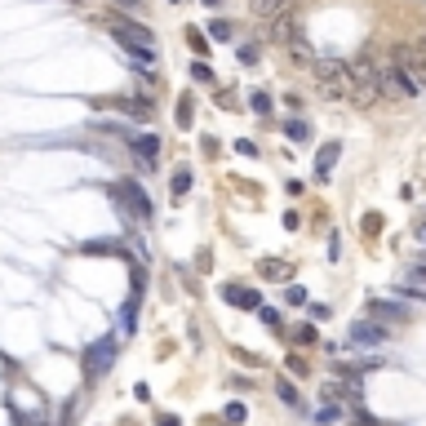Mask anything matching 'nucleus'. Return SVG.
I'll use <instances>...</instances> for the list:
<instances>
[{
  "label": "nucleus",
  "instance_id": "f257e3e1",
  "mask_svg": "<svg viewBox=\"0 0 426 426\" xmlns=\"http://www.w3.org/2000/svg\"><path fill=\"white\" fill-rule=\"evenodd\" d=\"M378 67H382V62L373 58L369 49L347 62V103H355V107H373V103H378V98H382L378 93Z\"/></svg>",
  "mask_w": 426,
  "mask_h": 426
},
{
  "label": "nucleus",
  "instance_id": "f03ea898",
  "mask_svg": "<svg viewBox=\"0 0 426 426\" xmlns=\"http://www.w3.org/2000/svg\"><path fill=\"white\" fill-rule=\"evenodd\" d=\"M103 23H107L111 36H116V45H125L138 62H146V67L156 62V40H151V27H142V23H134V18H125V13H103Z\"/></svg>",
  "mask_w": 426,
  "mask_h": 426
},
{
  "label": "nucleus",
  "instance_id": "7ed1b4c3",
  "mask_svg": "<svg viewBox=\"0 0 426 426\" xmlns=\"http://www.w3.org/2000/svg\"><path fill=\"white\" fill-rule=\"evenodd\" d=\"M378 93L382 98H396V103H408V98H418L422 89H418V80L408 76L396 58H386L382 67H378Z\"/></svg>",
  "mask_w": 426,
  "mask_h": 426
},
{
  "label": "nucleus",
  "instance_id": "20e7f679",
  "mask_svg": "<svg viewBox=\"0 0 426 426\" xmlns=\"http://www.w3.org/2000/svg\"><path fill=\"white\" fill-rule=\"evenodd\" d=\"M311 76H316V85H320L324 98H347V62L342 58H316Z\"/></svg>",
  "mask_w": 426,
  "mask_h": 426
},
{
  "label": "nucleus",
  "instance_id": "39448f33",
  "mask_svg": "<svg viewBox=\"0 0 426 426\" xmlns=\"http://www.w3.org/2000/svg\"><path fill=\"white\" fill-rule=\"evenodd\" d=\"M111 195H116V200L125 205V213H129V218H151V195H146L142 187H138V178H125V183L120 187H111Z\"/></svg>",
  "mask_w": 426,
  "mask_h": 426
},
{
  "label": "nucleus",
  "instance_id": "423d86ee",
  "mask_svg": "<svg viewBox=\"0 0 426 426\" xmlns=\"http://www.w3.org/2000/svg\"><path fill=\"white\" fill-rule=\"evenodd\" d=\"M111 359H116V342H111V338L93 342V347H89V355H85V373H89V382H98V378H103V373L111 369Z\"/></svg>",
  "mask_w": 426,
  "mask_h": 426
},
{
  "label": "nucleus",
  "instance_id": "0eeeda50",
  "mask_svg": "<svg viewBox=\"0 0 426 426\" xmlns=\"http://www.w3.org/2000/svg\"><path fill=\"white\" fill-rule=\"evenodd\" d=\"M391 58H396L400 67L418 80V89H426V54H422V49H413V45H396V49H391Z\"/></svg>",
  "mask_w": 426,
  "mask_h": 426
},
{
  "label": "nucleus",
  "instance_id": "6e6552de",
  "mask_svg": "<svg viewBox=\"0 0 426 426\" xmlns=\"http://www.w3.org/2000/svg\"><path fill=\"white\" fill-rule=\"evenodd\" d=\"M391 333H386V324H378V320H355L351 324V342L355 347H382Z\"/></svg>",
  "mask_w": 426,
  "mask_h": 426
},
{
  "label": "nucleus",
  "instance_id": "1a4fd4ad",
  "mask_svg": "<svg viewBox=\"0 0 426 426\" xmlns=\"http://www.w3.org/2000/svg\"><path fill=\"white\" fill-rule=\"evenodd\" d=\"M369 316L378 320V324H391V320H396V324H404L408 316H413V311H408V306H404L400 298H378V302L369 306Z\"/></svg>",
  "mask_w": 426,
  "mask_h": 426
},
{
  "label": "nucleus",
  "instance_id": "9d476101",
  "mask_svg": "<svg viewBox=\"0 0 426 426\" xmlns=\"http://www.w3.org/2000/svg\"><path fill=\"white\" fill-rule=\"evenodd\" d=\"M129 151L142 160V169H156V156H160V138L156 134H129Z\"/></svg>",
  "mask_w": 426,
  "mask_h": 426
},
{
  "label": "nucleus",
  "instance_id": "9b49d317",
  "mask_svg": "<svg viewBox=\"0 0 426 426\" xmlns=\"http://www.w3.org/2000/svg\"><path fill=\"white\" fill-rule=\"evenodd\" d=\"M298 31H302V27H298V18H293V13H280V18H271V23H267V40L284 49L293 36H298Z\"/></svg>",
  "mask_w": 426,
  "mask_h": 426
},
{
  "label": "nucleus",
  "instance_id": "f8f14e48",
  "mask_svg": "<svg viewBox=\"0 0 426 426\" xmlns=\"http://www.w3.org/2000/svg\"><path fill=\"white\" fill-rule=\"evenodd\" d=\"M284 54H289V62H293V67H306V71L316 67V58H320L316 49H311V40L302 36V31H298V36H293V40L284 45Z\"/></svg>",
  "mask_w": 426,
  "mask_h": 426
},
{
  "label": "nucleus",
  "instance_id": "ddd939ff",
  "mask_svg": "<svg viewBox=\"0 0 426 426\" xmlns=\"http://www.w3.org/2000/svg\"><path fill=\"white\" fill-rule=\"evenodd\" d=\"M222 298L231 302V306H240V311H258V306H262V293H258V289H244V284H226Z\"/></svg>",
  "mask_w": 426,
  "mask_h": 426
},
{
  "label": "nucleus",
  "instance_id": "4468645a",
  "mask_svg": "<svg viewBox=\"0 0 426 426\" xmlns=\"http://www.w3.org/2000/svg\"><path fill=\"white\" fill-rule=\"evenodd\" d=\"M293 9V0H249V13H258L262 23H271V18H280V13Z\"/></svg>",
  "mask_w": 426,
  "mask_h": 426
},
{
  "label": "nucleus",
  "instance_id": "2eb2a0df",
  "mask_svg": "<svg viewBox=\"0 0 426 426\" xmlns=\"http://www.w3.org/2000/svg\"><path fill=\"white\" fill-rule=\"evenodd\" d=\"M338 156H342V142H324V151L316 156V178L324 183V178L333 173V165H338Z\"/></svg>",
  "mask_w": 426,
  "mask_h": 426
},
{
  "label": "nucleus",
  "instance_id": "dca6fc26",
  "mask_svg": "<svg viewBox=\"0 0 426 426\" xmlns=\"http://www.w3.org/2000/svg\"><path fill=\"white\" fill-rule=\"evenodd\" d=\"M129 120H151V98H120L116 103Z\"/></svg>",
  "mask_w": 426,
  "mask_h": 426
},
{
  "label": "nucleus",
  "instance_id": "f3484780",
  "mask_svg": "<svg viewBox=\"0 0 426 426\" xmlns=\"http://www.w3.org/2000/svg\"><path fill=\"white\" fill-rule=\"evenodd\" d=\"M169 191H173V200H183V195L191 191V169H178L173 183H169Z\"/></svg>",
  "mask_w": 426,
  "mask_h": 426
},
{
  "label": "nucleus",
  "instance_id": "a211bd4d",
  "mask_svg": "<svg viewBox=\"0 0 426 426\" xmlns=\"http://www.w3.org/2000/svg\"><path fill=\"white\" fill-rule=\"evenodd\" d=\"M258 271H262V275H271V280H284V275H289V262L267 258V262H258Z\"/></svg>",
  "mask_w": 426,
  "mask_h": 426
},
{
  "label": "nucleus",
  "instance_id": "6ab92c4d",
  "mask_svg": "<svg viewBox=\"0 0 426 426\" xmlns=\"http://www.w3.org/2000/svg\"><path fill=\"white\" fill-rule=\"evenodd\" d=\"M249 111H253V116H271V98L262 93V89H253L249 93Z\"/></svg>",
  "mask_w": 426,
  "mask_h": 426
},
{
  "label": "nucleus",
  "instance_id": "aec40b11",
  "mask_svg": "<svg viewBox=\"0 0 426 426\" xmlns=\"http://www.w3.org/2000/svg\"><path fill=\"white\" fill-rule=\"evenodd\" d=\"M275 396H280L284 404H293V408H298V404H302V396H298V386H293V382H284V378H280V382H275Z\"/></svg>",
  "mask_w": 426,
  "mask_h": 426
},
{
  "label": "nucleus",
  "instance_id": "412c9836",
  "mask_svg": "<svg viewBox=\"0 0 426 426\" xmlns=\"http://www.w3.org/2000/svg\"><path fill=\"white\" fill-rule=\"evenodd\" d=\"M338 418H342L338 404H320V408H316V426H333Z\"/></svg>",
  "mask_w": 426,
  "mask_h": 426
},
{
  "label": "nucleus",
  "instance_id": "4be33fe9",
  "mask_svg": "<svg viewBox=\"0 0 426 426\" xmlns=\"http://www.w3.org/2000/svg\"><path fill=\"white\" fill-rule=\"evenodd\" d=\"M195 103H191V93L183 98V103H178V129H191V120H195V111H191Z\"/></svg>",
  "mask_w": 426,
  "mask_h": 426
},
{
  "label": "nucleus",
  "instance_id": "5701e85b",
  "mask_svg": "<svg viewBox=\"0 0 426 426\" xmlns=\"http://www.w3.org/2000/svg\"><path fill=\"white\" fill-rule=\"evenodd\" d=\"M222 418H226V422H236V426H240L244 418H249V408H244L240 400H231V404H226V408H222Z\"/></svg>",
  "mask_w": 426,
  "mask_h": 426
},
{
  "label": "nucleus",
  "instance_id": "b1692460",
  "mask_svg": "<svg viewBox=\"0 0 426 426\" xmlns=\"http://www.w3.org/2000/svg\"><path fill=\"white\" fill-rule=\"evenodd\" d=\"M236 58L244 62V67H253V62L262 58V49H258V45H240V49H236Z\"/></svg>",
  "mask_w": 426,
  "mask_h": 426
},
{
  "label": "nucleus",
  "instance_id": "393cba45",
  "mask_svg": "<svg viewBox=\"0 0 426 426\" xmlns=\"http://www.w3.org/2000/svg\"><path fill=\"white\" fill-rule=\"evenodd\" d=\"M205 36H213V40H231V23H209V31H205Z\"/></svg>",
  "mask_w": 426,
  "mask_h": 426
},
{
  "label": "nucleus",
  "instance_id": "a878e982",
  "mask_svg": "<svg viewBox=\"0 0 426 426\" xmlns=\"http://www.w3.org/2000/svg\"><path fill=\"white\" fill-rule=\"evenodd\" d=\"M187 36H191V49H195V54H205V49H209V36H205L200 27H187Z\"/></svg>",
  "mask_w": 426,
  "mask_h": 426
},
{
  "label": "nucleus",
  "instance_id": "bb28decb",
  "mask_svg": "<svg viewBox=\"0 0 426 426\" xmlns=\"http://www.w3.org/2000/svg\"><path fill=\"white\" fill-rule=\"evenodd\" d=\"M191 76L200 80V85H213V67H209V62H195V67H191Z\"/></svg>",
  "mask_w": 426,
  "mask_h": 426
},
{
  "label": "nucleus",
  "instance_id": "cd10ccee",
  "mask_svg": "<svg viewBox=\"0 0 426 426\" xmlns=\"http://www.w3.org/2000/svg\"><path fill=\"white\" fill-rule=\"evenodd\" d=\"M306 134H311L306 120H289V138H293V142H306Z\"/></svg>",
  "mask_w": 426,
  "mask_h": 426
},
{
  "label": "nucleus",
  "instance_id": "c85d7f7f",
  "mask_svg": "<svg viewBox=\"0 0 426 426\" xmlns=\"http://www.w3.org/2000/svg\"><path fill=\"white\" fill-rule=\"evenodd\" d=\"M284 298H289L293 306H306V289H302V284H289V289H284Z\"/></svg>",
  "mask_w": 426,
  "mask_h": 426
},
{
  "label": "nucleus",
  "instance_id": "c756f323",
  "mask_svg": "<svg viewBox=\"0 0 426 426\" xmlns=\"http://www.w3.org/2000/svg\"><path fill=\"white\" fill-rule=\"evenodd\" d=\"M396 293H400V298H408V302H422V306H426V293H422V289H413V284H400Z\"/></svg>",
  "mask_w": 426,
  "mask_h": 426
},
{
  "label": "nucleus",
  "instance_id": "7c9ffc66",
  "mask_svg": "<svg viewBox=\"0 0 426 426\" xmlns=\"http://www.w3.org/2000/svg\"><path fill=\"white\" fill-rule=\"evenodd\" d=\"M156 426H178V418H169V413H160V418H156Z\"/></svg>",
  "mask_w": 426,
  "mask_h": 426
},
{
  "label": "nucleus",
  "instance_id": "2f4dec72",
  "mask_svg": "<svg viewBox=\"0 0 426 426\" xmlns=\"http://www.w3.org/2000/svg\"><path fill=\"white\" fill-rule=\"evenodd\" d=\"M413 280H422V284H426V262H422V267H413Z\"/></svg>",
  "mask_w": 426,
  "mask_h": 426
},
{
  "label": "nucleus",
  "instance_id": "473e14b6",
  "mask_svg": "<svg viewBox=\"0 0 426 426\" xmlns=\"http://www.w3.org/2000/svg\"><path fill=\"white\" fill-rule=\"evenodd\" d=\"M413 231H418V240L426 244V222H418V226H413Z\"/></svg>",
  "mask_w": 426,
  "mask_h": 426
},
{
  "label": "nucleus",
  "instance_id": "72a5a7b5",
  "mask_svg": "<svg viewBox=\"0 0 426 426\" xmlns=\"http://www.w3.org/2000/svg\"><path fill=\"white\" fill-rule=\"evenodd\" d=\"M200 5H205V9H218V5H222V0H200Z\"/></svg>",
  "mask_w": 426,
  "mask_h": 426
},
{
  "label": "nucleus",
  "instance_id": "f704fd0d",
  "mask_svg": "<svg viewBox=\"0 0 426 426\" xmlns=\"http://www.w3.org/2000/svg\"><path fill=\"white\" fill-rule=\"evenodd\" d=\"M27 426H45V422H40V418H36V422H27Z\"/></svg>",
  "mask_w": 426,
  "mask_h": 426
},
{
  "label": "nucleus",
  "instance_id": "c9c22d12",
  "mask_svg": "<svg viewBox=\"0 0 426 426\" xmlns=\"http://www.w3.org/2000/svg\"><path fill=\"white\" fill-rule=\"evenodd\" d=\"M173 5H178V0H173Z\"/></svg>",
  "mask_w": 426,
  "mask_h": 426
}]
</instances>
